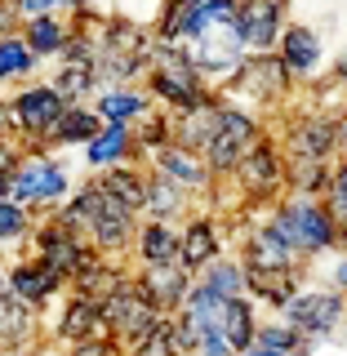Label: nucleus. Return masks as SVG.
Instances as JSON below:
<instances>
[{
  "instance_id": "ddd939ff",
  "label": "nucleus",
  "mask_w": 347,
  "mask_h": 356,
  "mask_svg": "<svg viewBox=\"0 0 347 356\" xmlns=\"http://www.w3.org/2000/svg\"><path fill=\"white\" fill-rule=\"evenodd\" d=\"M147 294V303L161 312V316H174L183 307L187 289H192V272H183L178 263H165V267H143V276L134 281Z\"/></svg>"
},
{
  "instance_id": "2eb2a0df",
  "label": "nucleus",
  "mask_w": 347,
  "mask_h": 356,
  "mask_svg": "<svg viewBox=\"0 0 347 356\" xmlns=\"http://www.w3.org/2000/svg\"><path fill=\"white\" fill-rule=\"evenodd\" d=\"M241 267H263V272H298V254L285 245V236L272 227V222H263V227H254L250 241H245V263Z\"/></svg>"
},
{
  "instance_id": "f704fd0d",
  "label": "nucleus",
  "mask_w": 347,
  "mask_h": 356,
  "mask_svg": "<svg viewBox=\"0 0 347 356\" xmlns=\"http://www.w3.org/2000/svg\"><path fill=\"white\" fill-rule=\"evenodd\" d=\"M36 58L22 44V36H0V81H14V76H27Z\"/></svg>"
},
{
  "instance_id": "72a5a7b5",
  "label": "nucleus",
  "mask_w": 347,
  "mask_h": 356,
  "mask_svg": "<svg viewBox=\"0 0 347 356\" xmlns=\"http://www.w3.org/2000/svg\"><path fill=\"white\" fill-rule=\"evenodd\" d=\"M125 356H178V343H174V316H161L156 325L143 334V339H134Z\"/></svg>"
},
{
  "instance_id": "cd10ccee",
  "label": "nucleus",
  "mask_w": 347,
  "mask_h": 356,
  "mask_svg": "<svg viewBox=\"0 0 347 356\" xmlns=\"http://www.w3.org/2000/svg\"><path fill=\"white\" fill-rule=\"evenodd\" d=\"M22 44L31 49V58H45V54H63V44H67V27H63V18H58V14L27 18Z\"/></svg>"
},
{
  "instance_id": "c03bdc74",
  "label": "nucleus",
  "mask_w": 347,
  "mask_h": 356,
  "mask_svg": "<svg viewBox=\"0 0 347 356\" xmlns=\"http://www.w3.org/2000/svg\"><path fill=\"white\" fill-rule=\"evenodd\" d=\"M14 129V116H9V103H0V138Z\"/></svg>"
},
{
  "instance_id": "de8ad7c7",
  "label": "nucleus",
  "mask_w": 347,
  "mask_h": 356,
  "mask_svg": "<svg viewBox=\"0 0 347 356\" xmlns=\"http://www.w3.org/2000/svg\"><path fill=\"white\" fill-rule=\"evenodd\" d=\"M0 294H9V285H5V272H0Z\"/></svg>"
},
{
  "instance_id": "473e14b6",
  "label": "nucleus",
  "mask_w": 347,
  "mask_h": 356,
  "mask_svg": "<svg viewBox=\"0 0 347 356\" xmlns=\"http://www.w3.org/2000/svg\"><path fill=\"white\" fill-rule=\"evenodd\" d=\"M98 81H94V58H67V67L58 72V85H54V94L63 98V103H76V98L94 94Z\"/></svg>"
},
{
  "instance_id": "423d86ee",
  "label": "nucleus",
  "mask_w": 347,
  "mask_h": 356,
  "mask_svg": "<svg viewBox=\"0 0 347 356\" xmlns=\"http://www.w3.org/2000/svg\"><path fill=\"white\" fill-rule=\"evenodd\" d=\"M281 321L289 330H298L303 339H330L343 321V289H298L294 298L281 307Z\"/></svg>"
},
{
  "instance_id": "49530a36",
  "label": "nucleus",
  "mask_w": 347,
  "mask_h": 356,
  "mask_svg": "<svg viewBox=\"0 0 347 356\" xmlns=\"http://www.w3.org/2000/svg\"><path fill=\"white\" fill-rule=\"evenodd\" d=\"M236 356H272V352H263V348H245V352H236Z\"/></svg>"
},
{
  "instance_id": "aec40b11",
  "label": "nucleus",
  "mask_w": 347,
  "mask_h": 356,
  "mask_svg": "<svg viewBox=\"0 0 347 356\" xmlns=\"http://www.w3.org/2000/svg\"><path fill=\"white\" fill-rule=\"evenodd\" d=\"M58 339H63V343L107 339V325H103V312H98V303H94V298H81V294H76L72 303L63 307V316H58Z\"/></svg>"
},
{
  "instance_id": "7c9ffc66",
  "label": "nucleus",
  "mask_w": 347,
  "mask_h": 356,
  "mask_svg": "<svg viewBox=\"0 0 347 356\" xmlns=\"http://www.w3.org/2000/svg\"><path fill=\"white\" fill-rule=\"evenodd\" d=\"M200 285L214 289L218 298H241L245 294V267L236 259H209L200 267Z\"/></svg>"
},
{
  "instance_id": "412c9836",
  "label": "nucleus",
  "mask_w": 347,
  "mask_h": 356,
  "mask_svg": "<svg viewBox=\"0 0 347 356\" xmlns=\"http://www.w3.org/2000/svg\"><path fill=\"white\" fill-rule=\"evenodd\" d=\"M254 330H259V312H254L250 298H223V316H218V334L227 339L232 352H245L254 343Z\"/></svg>"
},
{
  "instance_id": "b1692460",
  "label": "nucleus",
  "mask_w": 347,
  "mask_h": 356,
  "mask_svg": "<svg viewBox=\"0 0 347 356\" xmlns=\"http://www.w3.org/2000/svg\"><path fill=\"white\" fill-rule=\"evenodd\" d=\"M245 289L259 294L263 303L285 307L298 294V272H263V267H245Z\"/></svg>"
},
{
  "instance_id": "4468645a",
  "label": "nucleus",
  "mask_w": 347,
  "mask_h": 356,
  "mask_svg": "<svg viewBox=\"0 0 347 356\" xmlns=\"http://www.w3.org/2000/svg\"><path fill=\"white\" fill-rule=\"evenodd\" d=\"M5 285H9V294H14L22 307L40 312L67 281H58V276H54L49 267H40L36 259H27V263H18V267H9V272H5Z\"/></svg>"
},
{
  "instance_id": "1a4fd4ad",
  "label": "nucleus",
  "mask_w": 347,
  "mask_h": 356,
  "mask_svg": "<svg viewBox=\"0 0 347 356\" xmlns=\"http://www.w3.org/2000/svg\"><path fill=\"white\" fill-rule=\"evenodd\" d=\"M281 0H241L236 5V36L245 49L254 54H272L276 49V36H281Z\"/></svg>"
},
{
  "instance_id": "4be33fe9",
  "label": "nucleus",
  "mask_w": 347,
  "mask_h": 356,
  "mask_svg": "<svg viewBox=\"0 0 347 356\" xmlns=\"http://www.w3.org/2000/svg\"><path fill=\"white\" fill-rule=\"evenodd\" d=\"M214 125H218V103H214V94H205L196 107H187L178 116V147L200 152L209 143V134H214Z\"/></svg>"
},
{
  "instance_id": "f8f14e48",
  "label": "nucleus",
  "mask_w": 347,
  "mask_h": 356,
  "mask_svg": "<svg viewBox=\"0 0 347 356\" xmlns=\"http://www.w3.org/2000/svg\"><path fill=\"white\" fill-rule=\"evenodd\" d=\"M236 89L250 98H263V103H272V98L289 94V67L276 58V54H254V58H241L236 67Z\"/></svg>"
},
{
  "instance_id": "2f4dec72",
  "label": "nucleus",
  "mask_w": 347,
  "mask_h": 356,
  "mask_svg": "<svg viewBox=\"0 0 347 356\" xmlns=\"http://www.w3.org/2000/svg\"><path fill=\"white\" fill-rule=\"evenodd\" d=\"M183 205H187V192L178 183H170V178H161V174H156L147 183V192H143V209H147L156 222H165L170 214H178Z\"/></svg>"
},
{
  "instance_id": "9b49d317",
  "label": "nucleus",
  "mask_w": 347,
  "mask_h": 356,
  "mask_svg": "<svg viewBox=\"0 0 347 356\" xmlns=\"http://www.w3.org/2000/svg\"><path fill=\"white\" fill-rule=\"evenodd\" d=\"M339 138H343V125L334 116H303L289 134V165L298 161H330L339 152Z\"/></svg>"
},
{
  "instance_id": "bb28decb",
  "label": "nucleus",
  "mask_w": 347,
  "mask_h": 356,
  "mask_svg": "<svg viewBox=\"0 0 347 356\" xmlns=\"http://www.w3.org/2000/svg\"><path fill=\"white\" fill-rule=\"evenodd\" d=\"M98 187H103L116 205H125L129 214H138V209H143V192H147V183H143V174L129 170V165H111V170L98 178Z\"/></svg>"
},
{
  "instance_id": "e433bc0d",
  "label": "nucleus",
  "mask_w": 347,
  "mask_h": 356,
  "mask_svg": "<svg viewBox=\"0 0 347 356\" xmlns=\"http://www.w3.org/2000/svg\"><path fill=\"white\" fill-rule=\"evenodd\" d=\"M196 5L200 0H165L161 22H156V36L161 40H183V27H187V18H192Z\"/></svg>"
},
{
  "instance_id": "0eeeda50",
  "label": "nucleus",
  "mask_w": 347,
  "mask_h": 356,
  "mask_svg": "<svg viewBox=\"0 0 347 356\" xmlns=\"http://www.w3.org/2000/svg\"><path fill=\"white\" fill-rule=\"evenodd\" d=\"M183 58L196 76H223V72H232V67H241L245 44H241L232 22L227 27H205L200 36H192V44L183 49Z\"/></svg>"
},
{
  "instance_id": "dca6fc26",
  "label": "nucleus",
  "mask_w": 347,
  "mask_h": 356,
  "mask_svg": "<svg viewBox=\"0 0 347 356\" xmlns=\"http://www.w3.org/2000/svg\"><path fill=\"white\" fill-rule=\"evenodd\" d=\"M232 174H241V183H245V192H250V196H272L276 183H281V156H276L272 143L259 138L250 152L241 156V165Z\"/></svg>"
},
{
  "instance_id": "a878e982",
  "label": "nucleus",
  "mask_w": 347,
  "mask_h": 356,
  "mask_svg": "<svg viewBox=\"0 0 347 356\" xmlns=\"http://www.w3.org/2000/svg\"><path fill=\"white\" fill-rule=\"evenodd\" d=\"M143 111H147V98L134 94V89H103L98 103H94V116L103 120V125H129Z\"/></svg>"
},
{
  "instance_id": "7ed1b4c3",
  "label": "nucleus",
  "mask_w": 347,
  "mask_h": 356,
  "mask_svg": "<svg viewBox=\"0 0 347 356\" xmlns=\"http://www.w3.org/2000/svg\"><path fill=\"white\" fill-rule=\"evenodd\" d=\"M98 312H103V325H107V339L120 343V348H129L134 339H143L156 321H161V312H156L147 303V294H143L134 281H120L111 294L98 303Z\"/></svg>"
},
{
  "instance_id": "a18cd8bd",
  "label": "nucleus",
  "mask_w": 347,
  "mask_h": 356,
  "mask_svg": "<svg viewBox=\"0 0 347 356\" xmlns=\"http://www.w3.org/2000/svg\"><path fill=\"white\" fill-rule=\"evenodd\" d=\"M9 27H14V9L0 5V36H9Z\"/></svg>"
},
{
  "instance_id": "37998d69",
  "label": "nucleus",
  "mask_w": 347,
  "mask_h": 356,
  "mask_svg": "<svg viewBox=\"0 0 347 356\" xmlns=\"http://www.w3.org/2000/svg\"><path fill=\"white\" fill-rule=\"evenodd\" d=\"M72 356H120V343H111V339H85V343H72Z\"/></svg>"
},
{
  "instance_id": "9d476101",
  "label": "nucleus",
  "mask_w": 347,
  "mask_h": 356,
  "mask_svg": "<svg viewBox=\"0 0 347 356\" xmlns=\"http://www.w3.org/2000/svg\"><path fill=\"white\" fill-rule=\"evenodd\" d=\"M67 111V103L58 94H54V85H36V89H22V94L9 103V116H14V129L31 134V138H45V134L54 129V120H58Z\"/></svg>"
},
{
  "instance_id": "ea45409f",
  "label": "nucleus",
  "mask_w": 347,
  "mask_h": 356,
  "mask_svg": "<svg viewBox=\"0 0 347 356\" xmlns=\"http://www.w3.org/2000/svg\"><path fill=\"white\" fill-rule=\"evenodd\" d=\"M165 134H170V116H152V111H143V116H138L143 147H165Z\"/></svg>"
},
{
  "instance_id": "a19ab883",
  "label": "nucleus",
  "mask_w": 347,
  "mask_h": 356,
  "mask_svg": "<svg viewBox=\"0 0 347 356\" xmlns=\"http://www.w3.org/2000/svg\"><path fill=\"white\" fill-rule=\"evenodd\" d=\"M192 356H236V352L227 348V339L218 330H200L196 343H192Z\"/></svg>"
},
{
  "instance_id": "f3484780",
  "label": "nucleus",
  "mask_w": 347,
  "mask_h": 356,
  "mask_svg": "<svg viewBox=\"0 0 347 356\" xmlns=\"http://www.w3.org/2000/svg\"><path fill=\"white\" fill-rule=\"evenodd\" d=\"M156 174L178 183V187H187V192H205V183H209L205 161H200L196 152L178 147V143L174 147H156Z\"/></svg>"
},
{
  "instance_id": "20e7f679",
  "label": "nucleus",
  "mask_w": 347,
  "mask_h": 356,
  "mask_svg": "<svg viewBox=\"0 0 347 356\" xmlns=\"http://www.w3.org/2000/svg\"><path fill=\"white\" fill-rule=\"evenodd\" d=\"M259 143V125H254V116H245L236 107H218V125L209 134V143L200 152V161H205L209 174H232L241 165V156Z\"/></svg>"
},
{
  "instance_id": "58836bf2",
  "label": "nucleus",
  "mask_w": 347,
  "mask_h": 356,
  "mask_svg": "<svg viewBox=\"0 0 347 356\" xmlns=\"http://www.w3.org/2000/svg\"><path fill=\"white\" fill-rule=\"evenodd\" d=\"M325 196H330V205H325V214L339 222H347V174L343 170H334V178H330V187H325Z\"/></svg>"
},
{
  "instance_id": "c85d7f7f",
  "label": "nucleus",
  "mask_w": 347,
  "mask_h": 356,
  "mask_svg": "<svg viewBox=\"0 0 347 356\" xmlns=\"http://www.w3.org/2000/svg\"><path fill=\"white\" fill-rule=\"evenodd\" d=\"M250 348H263V352H272V356H307L312 343L298 330H289L285 321H267V325L254 330V343H250Z\"/></svg>"
},
{
  "instance_id": "6ab92c4d",
  "label": "nucleus",
  "mask_w": 347,
  "mask_h": 356,
  "mask_svg": "<svg viewBox=\"0 0 347 356\" xmlns=\"http://www.w3.org/2000/svg\"><path fill=\"white\" fill-rule=\"evenodd\" d=\"M209 259H218V227L209 218H192L178 232V267L183 272H200Z\"/></svg>"
},
{
  "instance_id": "79ce46f5",
  "label": "nucleus",
  "mask_w": 347,
  "mask_h": 356,
  "mask_svg": "<svg viewBox=\"0 0 347 356\" xmlns=\"http://www.w3.org/2000/svg\"><path fill=\"white\" fill-rule=\"evenodd\" d=\"M72 5H85V0H18V9L27 18H40V14H58V9H72Z\"/></svg>"
},
{
  "instance_id": "4c0bfd02",
  "label": "nucleus",
  "mask_w": 347,
  "mask_h": 356,
  "mask_svg": "<svg viewBox=\"0 0 347 356\" xmlns=\"http://www.w3.org/2000/svg\"><path fill=\"white\" fill-rule=\"evenodd\" d=\"M31 232V214L18 205V200H0V250L5 245H14V241H22Z\"/></svg>"
},
{
  "instance_id": "6e6552de",
  "label": "nucleus",
  "mask_w": 347,
  "mask_h": 356,
  "mask_svg": "<svg viewBox=\"0 0 347 356\" xmlns=\"http://www.w3.org/2000/svg\"><path fill=\"white\" fill-rule=\"evenodd\" d=\"M89 250H94V245H85L72 227H63L58 218L45 222V227L36 232V263H40V267H49L58 281H72L76 267L85 263V254H89Z\"/></svg>"
},
{
  "instance_id": "39448f33",
  "label": "nucleus",
  "mask_w": 347,
  "mask_h": 356,
  "mask_svg": "<svg viewBox=\"0 0 347 356\" xmlns=\"http://www.w3.org/2000/svg\"><path fill=\"white\" fill-rule=\"evenodd\" d=\"M67 196V170L54 156H22L9 174V200H18L22 209H36V205H54V200Z\"/></svg>"
},
{
  "instance_id": "f257e3e1",
  "label": "nucleus",
  "mask_w": 347,
  "mask_h": 356,
  "mask_svg": "<svg viewBox=\"0 0 347 356\" xmlns=\"http://www.w3.org/2000/svg\"><path fill=\"white\" fill-rule=\"evenodd\" d=\"M58 222H63V227H72L76 236L89 232L98 254H103V250H120V245L134 241V214H129L125 205H116V200H111L98 183H85L81 192L67 200Z\"/></svg>"
},
{
  "instance_id": "f03ea898",
  "label": "nucleus",
  "mask_w": 347,
  "mask_h": 356,
  "mask_svg": "<svg viewBox=\"0 0 347 356\" xmlns=\"http://www.w3.org/2000/svg\"><path fill=\"white\" fill-rule=\"evenodd\" d=\"M272 227L285 236V245L298 254V259L334 250V245L343 241V227L325 214V205H321V200H307V196L303 200H285V205L272 214Z\"/></svg>"
},
{
  "instance_id": "c756f323",
  "label": "nucleus",
  "mask_w": 347,
  "mask_h": 356,
  "mask_svg": "<svg viewBox=\"0 0 347 356\" xmlns=\"http://www.w3.org/2000/svg\"><path fill=\"white\" fill-rule=\"evenodd\" d=\"M98 125H103V120H98L89 107L72 103V107H67L58 120H54V129L45 134V138H49V143H89V138L98 134Z\"/></svg>"
},
{
  "instance_id": "5701e85b",
  "label": "nucleus",
  "mask_w": 347,
  "mask_h": 356,
  "mask_svg": "<svg viewBox=\"0 0 347 356\" xmlns=\"http://www.w3.org/2000/svg\"><path fill=\"white\" fill-rule=\"evenodd\" d=\"M138 259L143 267H165V263H178V227L170 222H147L138 232Z\"/></svg>"
},
{
  "instance_id": "a211bd4d",
  "label": "nucleus",
  "mask_w": 347,
  "mask_h": 356,
  "mask_svg": "<svg viewBox=\"0 0 347 356\" xmlns=\"http://www.w3.org/2000/svg\"><path fill=\"white\" fill-rule=\"evenodd\" d=\"M276 58H281L289 67V76H307V72H316L321 67V54H325V44H321L316 31H307V27H285L281 36H276Z\"/></svg>"
},
{
  "instance_id": "393cba45",
  "label": "nucleus",
  "mask_w": 347,
  "mask_h": 356,
  "mask_svg": "<svg viewBox=\"0 0 347 356\" xmlns=\"http://www.w3.org/2000/svg\"><path fill=\"white\" fill-rule=\"evenodd\" d=\"M134 147V134L129 125H98V134L89 138V165L94 170H111V165H120Z\"/></svg>"
},
{
  "instance_id": "c9c22d12",
  "label": "nucleus",
  "mask_w": 347,
  "mask_h": 356,
  "mask_svg": "<svg viewBox=\"0 0 347 356\" xmlns=\"http://www.w3.org/2000/svg\"><path fill=\"white\" fill-rule=\"evenodd\" d=\"M289 178H294V187L303 196H325L334 174L325 170V161H298V165H289Z\"/></svg>"
}]
</instances>
